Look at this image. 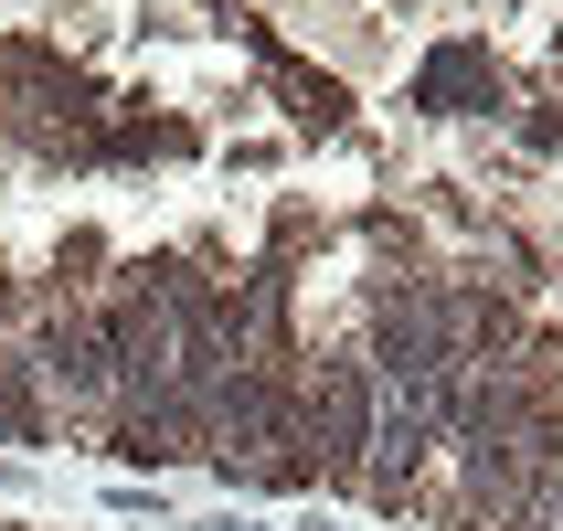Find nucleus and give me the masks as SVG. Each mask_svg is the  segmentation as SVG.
I'll use <instances>...</instances> for the list:
<instances>
[{
  "label": "nucleus",
  "instance_id": "f257e3e1",
  "mask_svg": "<svg viewBox=\"0 0 563 531\" xmlns=\"http://www.w3.org/2000/svg\"><path fill=\"white\" fill-rule=\"evenodd\" d=\"M415 107H426V118H478V107H500V64L478 54V43H446V54H426V75H415Z\"/></svg>",
  "mask_w": 563,
  "mask_h": 531
},
{
  "label": "nucleus",
  "instance_id": "f03ea898",
  "mask_svg": "<svg viewBox=\"0 0 563 531\" xmlns=\"http://www.w3.org/2000/svg\"><path fill=\"white\" fill-rule=\"evenodd\" d=\"M319 414H330V457H362V446H373V414H362V373H351V362H330Z\"/></svg>",
  "mask_w": 563,
  "mask_h": 531
},
{
  "label": "nucleus",
  "instance_id": "7ed1b4c3",
  "mask_svg": "<svg viewBox=\"0 0 563 531\" xmlns=\"http://www.w3.org/2000/svg\"><path fill=\"white\" fill-rule=\"evenodd\" d=\"M43 373H54V383H75V394H86V383L107 373V362H96V330H75V319H64L54 341H43Z\"/></svg>",
  "mask_w": 563,
  "mask_h": 531
},
{
  "label": "nucleus",
  "instance_id": "20e7f679",
  "mask_svg": "<svg viewBox=\"0 0 563 531\" xmlns=\"http://www.w3.org/2000/svg\"><path fill=\"white\" fill-rule=\"evenodd\" d=\"M468 425H478V446L510 436V425H521V383H478V394H468Z\"/></svg>",
  "mask_w": 563,
  "mask_h": 531
}]
</instances>
